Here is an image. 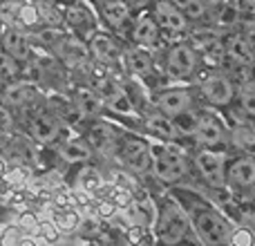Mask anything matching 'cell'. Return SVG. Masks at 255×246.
<instances>
[{"mask_svg":"<svg viewBox=\"0 0 255 246\" xmlns=\"http://www.w3.org/2000/svg\"><path fill=\"white\" fill-rule=\"evenodd\" d=\"M170 195L184 208L199 246H231L233 222L211 197L190 186H175L170 188Z\"/></svg>","mask_w":255,"mask_h":246,"instance_id":"cell-1","label":"cell"},{"mask_svg":"<svg viewBox=\"0 0 255 246\" xmlns=\"http://www.w3.org/2000/svg\"><path fill=\"white\" fill-rule=\"evenodd\" d=\"M154 217H152V242L154 246H186L188 240H193L188 217L184 208L175 202L170 193L152 199Z\"/></svg>","mask_w":255,"mask_h":246,"instance_id":"cell-2","label":"cell"},{"mask_svg":"<svg viewBox=\"0 0 255 246\" xmlns=\"http://www.w3.org/2000/svg\"><path fill=\"white\" fill-rule=\"evenodd\" d=\"M152 177L166 188L184 186L190 177V159L181 143H150Z\"/></svg>","mask_w":255,"mask_h":246,"instance_id":"cell-3","label":"cell"},{"mask_svg":"<svg viewBox=\"0 0 255 246\" xmlns=\"http://www.w3.org/2000/svg\"><path fill=\"white\" fill-rule=\"evenodd\" d=\"M117 159L128 168L130 175L148 177L152 175V152H150V141L136 134L119 136L117 143Z\"/></svg>","mask_w":255,"mask_h":246,"instance_id":"cell-4","label":"cell"},{"mask_svg":"<svg viewBox=\"0 0 255 246\" xmlns=\"http://www.w3.org/2000/svg\"><path fill=\"white\" fill-rule=\"evenodd\" d=\"M226 188L233 199L255 197V159L251 157H226Z\"/></svg>","mask_w":255,"mask_h":246,"instance_id":"cell-5","label":"cell"},{"mask_svg":"<svg viewBox=\"0 0 255 246\" xmlns=\"http://www.w3.org/2000/svg\"><path fill=\"white\" fill-rule=\"evenodd\" d=\"M27 132L29 139L38 145H54L61 141L63 136V123L52 115V112H34L27 119Z\"/></svg>","mask_w":255,"mask_h":246,"instance_id":"cell-6","label":"cell"},{"mask_svg":"<svg viewBox=\"0 0 255 246\" xmlns=\"http://www.w3.org/2000/svg\"><path fill=\"white\" fill-rule=\"evenodd\" d=\"M92 90L97 92V97L101 99L103 106H108L110 110H115L117 115H124V117L134 115V106H132L130 97H128L126 90L121 88L115 79H110V76H101V79H97V83H94Z\"/></svg>","mask_w":255,"mask_h":246,"instance_id":"cell-7","label":"cell"},{"mask_svg":"<svg viewBox=\"0 0 255 246\" xmlns=\"http://www.w3.org/2000/svg\"><path fill=\"white\" fill-rule=\"evenodd\" d=\"M190 139L195 141V145L206 150H222V145L226 143V127L222 125V121L213 115H199L197 125Z\"/></svg>","mask_w":255,"mask_h":246,"instance_id":"cell-8","label":"cell"},{"mask_svg":"<svg viewBox=\"0 0 255 246\" xmlns=\"http://www.w3.org/2000/svg\"><path fill=\"white\" fill-rule=\"evenodd\" d=\"M195 106L193 92L186 88H177V90H163L154 97V108L159 115H163L166 119H175V117L190 112Z\"/></svg>","mask_w":255,"mask_h":246,"instance_id":"cell-9","label":"cell"},{"mask_svg":"<svg viewBox=\"0 0 255 246\" xmlns=\"http://www.w3.org/2000/svg\"><path fill=\"white\" fill-rule=\"evenodd\" d=\"M38 99V90L34 83H9L0 92V103L7 110H27Z\"/></svg>","mask_w":255,"mask_h":246,"instance_id":"cell-10","label":"cell"},{"mask_svg":"<svg viewBox=\"0 0 255 246\" xmlns=\"http://www.w3.org/2000/svg\"><path fill=\"white\" fill-rule=\"evenodd\" d=\"M202 97L211 106H229L235 99V85L226 76H220V74L208 76L202 83Z\"/></svg>","mask_w":255,"mask_h":246,"instance_id":"cell-11","label":"cell"},{"mask_svg":"<svg viewBox=\"0 0 255 246\" xmlns=\"http://www.w3.org/2000/svg\"><path fill=\"white\" fill-rule=\"evenodd\" d=\"M88 143L92 145L94 152L106 154V157H115L117 154V143H119V134L117 130L106 121H99L90 127Z\"/></svg>","mask_w":255,"mask_h":246,"instance_id":"cell-12","label":"cell"},{"mask_svg":"<svg viewBox=\"0 0 255 246\" xmlns=\"http://www.w3.org/2000/svg\"><path fill=\"white\" fill-rule=\"evenodd\" d=\"M197 67V54L188 45H175L168 52V72L177 79H188Z\"/></svg>","mask_w":255,"mask_h":246,"instance_id":"cell-13","label":"cell"},{"mask_svg":"<svg viewBox=\"0 0 255 246\" xmlns=\"http://www.w3.org/2000/svg\"><path fill=\"white\" fill-rule=\"evenodd\" d=\"M94 157V150L92 145L88 143V139H83V136H70V139L61 141V145H58V159L65 163H81V166H85V163H90Z\"/></svg>","mask_w":255,"mask_h":246,"instance_id":"cell-14","label":"cell"},{"mask_svg":"<svg viewBox=\"0 0 255 246\" xmlns=\"http://www.w3.org/2000/svg\"><path fill=\"white\" fill-rule=\"evenodd\" d=\"M145 127H148L150 134H152L157 141H161V143H181V136H179V132H177L172 119H166V117L159 115V112L148 115Z\"/></svg>","mask_w":255,"mask_h":246,"instance_id":"cell-15","label":"cell"},{"mask_svg":"<svg viewBox=\"0 0 255 246\" xmlns=\"http://www.w3.org/2000/svg\"><path fill=\"white\" fill-rule=\"evenodd\" d=\"M229 141L240 154L255 159V127H251L249 123H235L229 132Z\"/></svg>","mask_w":255,"mask_h":246,"instance_id":"cell-16","label":"cell"},{"mask_svg":"<svg viewBox=\"0 0 255 246\" xmlns=\"http://www.w3.org/2000/svg\"><path fill=\"white\" fill-rule=\"evenodd\" d=\"M72 103H74L81 119H97L103 110L101 99L97 97V92L92 88H79L74 92V101Z\"/></svg>","mask_w":255,"mask_h":246,"instance_id":"cell-17","label":"cell"},{"mask_svg":"<svg viewBox=\"0 0 255 246\" xmlns=\"http://www.w3.org/2000/svg\"><path fill=\"white\" fill-rule=\"evenodd\" d=\"M2 52H7L13 61H27L29 58V43H27V36L20 29H13L9 27L2 34Z\"/></svg>","mask_w":255,"mask_h":246,"instance_id":"cell-18","label":"cell"},{"mask_svg":"<svg viewBox=\"0 0 255 246\" xmlns=\"http://www.w3.org/2000/svg\"><path fill=\"white\" fill-rule=\"evenodd\" d=\"M157 22L170 31H184L186 29V16L175 7V4H168V2L157 4Z\"/></svg>","mask_w":255,"mask_h":246,"instance_id":"cell-19","label":"cell"},{"mask_svg":"<svg viewBox=\"0 0 255 246\" xmlns=\"http://www.w3.org/2000/svg\"><path fill=\"white\" fill-rule=\"evenodd\" d=\"M79 190L83 195H101L103 193V175L99 172V168L85 163L79 172V181H76Z\"/></svg>","mask_w":255,"mask_h":246,"instance_id":"cell-20","label":"cell"},{"mask_svg":"<svg viewBox=\"0 0 255 246\" xmlns=\"http://www.w3.org/2000/svg\"><path fill=\"white\" fill-rule=\"evenodd\" d=\"M88 52H92V56L97 58L99 63H115L117 58H119V49H117V45L112 43L110 36H106V34L94 36Z\"/></svg>","mask_w":255,"mask_h":246,"instance_id":"cell-21","label":"cell"},{"mask_svg":"<svg viewBox=\"0 0 255 246\" xmlns=\"http://www.w3.org/2000/svg\"><path fill=\"white\" fill-rule=\"evenodd\" d=\"M49 222L56 226L58 233H74L81 224V215L74 211V208H54L52 220Z\"/></svg>","mask_w":255,"mask_h":246,"instance_id":"cell-22","label":"cell"},{"mask_svg":"<svg viewBox=\"0 0 255 246\" xmlns=\"http://www.w3.org/2000/svg\"><path fill=\"white\" fill-rule=\"evenodd\" d=\"M128 67L136 76H148L152 72V58H150V54L145 49H132L128 54Z\"/></svg>","mask_w":255,"mask_h":246,"instance_id":"cell-23","label":"cell"},{"mask_svg":"<svg viewBox=\"0 0 255 246\" xmlns=\"http://www.w3.org/2000/svg\"><path fill=\"white\" fill-rule=\"evenodd\" d=\"M132 38L139 45H152L157 40V22L152 18H139L132 29Z\"/></svg>","mask_w":255,"mask_h":246,"instance_id":"cell-24","label":"cell"},{"mask_svg":"<svg viewBox=\"0 0 255 246\" xmlns=\"http://www.w3.org/2000/svg\"><path fill=\"white\" fill-rule=\"evenodd\" d=\"M128 13H130L128 11V2H124V0H106V4H103V16L112 27L124 25Z\"/></svg>","mask_w":255,"mask_h":246,"instance_id":"cell-25","label":"cell"},{"mask_svg":"<svg viewBox=\"0 0 255 246\" xmlns=\"http://www.w3.org/2000/svg\"><path fill=\"white\" fill-rule=\"evenodd\" d=\"M229 54L240 63V65H251L253 58H255V54H253V49H251V45H249L247 38H233L231 40Z\"/></svg>","mask_w":255,"mask_h":246,"instance_id":"cell-26","label":"cell"},{"mask_svg":"<svg viewBox=\"0 0 255 246\" xmlns=\"http://www.w3.org/2000/svg\"><path fill=\"white\" fill-rule=\"evenodd\" d=\"M63 56L67 58L70 63H74V65H81V63H88V56L90 52L85 49L83 43H79V40H70V43H63Z\"/></svg>","mask_w":255,"mask_h":246,"instance_id":"cell-27","label":"cell"},{"mask_svg":"<svg viewBox=\"0 0 255 246\" xmlns=\"http://www.w3.org/2000/svg\"><path fill=\"white\" fill-rule=\"evenodd\" d=\"M197 119H199V112L190 110V112H184V115L175 117L172 123H175L177 132H179L181 139H188V136H193L195 132V125H197Z\"/></svg>","mask_w":255,"mask_h":246,"instance_id":"cell-28","label":"cell"},{"mask_svg":"<svg viewBox=\"0 0 255 246\" xmlns=\"http://www.w3.org/2000/svg\"><path fill=\"white\" fill-rule=\"evenodd\" d=\"M255 242V229L244 224H233L231 231V246H253Z\"/></svg>","mask_w":255,"mask_h":246,"instance_id":"cell-29","label":"cell"},{"mask_svg":"<svg viewBox=\"0 0 255 246\" xmlns=\"http://www.w3.org/2000/svg\"><path fill=\"white\" fill-rule=\"evenodd\" d=\"M240 110H242L249 119H255V83L242 85V92H240Z\"/></svg>","mask_w":255,"mask_h":246,"instance_id":"cell-30","label":"cell"},{"mask_svg":"<svg viewBox=\"0 0 255 246\" xmlns=\"http://www.w3.org/2000/svg\"><path fill=\"white\" fill-rule=\"evenodd\" d=\"M172 4L188 18H202L204 16V2L202 0H172Z\"/></svg>","mask_w":255,"mask_h":246,"instance_id":"cell-31","label":"cell"},{"mask_svg":"<svg viewBox=\"0 0 255 246\" xmlns=\"http://www.w3.org/2000/svg\"><path fill=\"white\" fill-rule=\"evenodd\" d=\"M22 238V231L16 224H7L0 231V246H18Z\"/></svg>","mask_w":255,"mask_h":246,"instance_id":"cell-32","label":"cell"},{"mask_svg":"<svg viewBox=\"0 0 255 246\" xmlns=\"http://www.w3.org/2000/svg\"><path fill=\"white\" fill-rule=\"evenodd\" d=\"M18 74V61H13L7 52H0V79H13Z\"/></svg>","mask_w":255,"mask_h":246,"instance_id":"cell-33","label":"cell"},{"mask_svg":"<svg viewBox=\"0 0 255 246\" xmlns=\"http://www.w3.org/2000/svg\"><path fill=\"white\" fill-rule=\"evenodd\" d=\"M11 130H13V115H11V110H7V108L0 103V139L9 136Z\"/></svg>","mask_w":255,"mask_h":246,"instance_id":"cell-34","label":"cell"},{"mask_svg":"<svg viewBox=\"0 0 255 246\" xmlns=\"http://www.w3.org/2000/svg\"><path fill=\"white\" fill-rule=\"evenodd\" d=\"M18 9H20L18 2H13V0H4V2L0 4V20H4V22L18 20Z\"/></svg>","mask_w":255,"mask_h":246,"instance_id":"cell-35","label":"cell"},{"mask_svg":"<svg viewBox=\"0 0 255 246\" xmlns=\"http://www.w3.org/2000/svg\"><path fill=\"white\" fill-rule=\"evenodd\" d=\"M18 20H20L22 25H36V20H38V9H36L34 4H22V7L18 9Z\"/></svg>","mask_w":255,"mask_h":246,"instance_id":"cell-36","label":"cell"},{"mask_svg":"<svg viewBox=\"0 0 255 246\" xmlns=\"http://www.w3.org/2000/svg\"><path fill=\"white\" fill-rule=\"evenodd\" d=\"M38 235L45 240V242H49V244H54L58 238H61V233H58L56 226H54L49 220L47 222H40V224H38Z\"/></svg>","mask_w":255,"mask_h":246,"instance_id":"cell-37","label":"cell"},{"mask_svg":"<svg viewBox=\"0 0 255 246\" xmlns=\"http://www.w3.org/2000/svg\"><path fill=\"white\" fill-rule=\"evenodd\" d=\"M18 246H38V242H36L34 235L22 233V238H20V242H18Z\"/></svg>","mask_w":255,"mask_h":246,"instance_id":"cell-38","label":"cell"},{"mask_svg":"<svg viewBox=\"0 0 255 246\" xmlns=\"http://www.w3.org/2000/svg\"><path fill=\"white\" fill-rule=\"evenodd\" d=\"M208 2H224V0H208Z\"/></svg>","mask_w":255,"mask_h":246,"instance_id":"cell-39","label":"cell"},{"mask_svg":"<svg viewBox=\"0 0 255 246\" xmlns=\"http://www.w3.org/2000/svg\"><path fill=\"white\" fill-rule=\"evenodd\" d=\"M124 2H134V0H124Z\"/></svg>","mask_w":255,"mask_h":246,"instance_id":"cell-40","label":"cell"},{"mask_svg":"<svg viewBox=\"0 0 255 246\" xmlns=\"http://www.w3.org/2000/svg\"><path fill=\"white\" fill-rule=\"evenodd\" d=\"M253 246H255V242H253Z\"/></svg>","mask_w":255,"mask_h":246,"instance_id":"cell-41","label":"cell"}]
</instances>
